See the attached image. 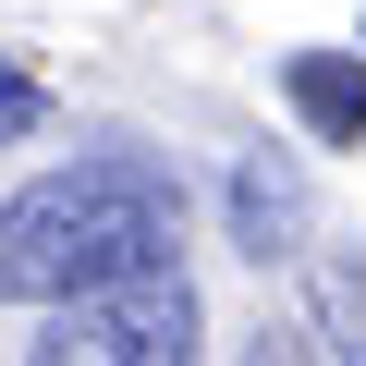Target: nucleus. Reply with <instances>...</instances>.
I'll use <instances>...</instances> for the list:
<instances>
[{"label": "nucleus", "instance_id": "obj_3", "mask_svg": "<svg viewBox=\"0 0 366 366\" xmlns=\"http://www.w3.org/2000/svg\"><path fill=\"white\" fill-rule=\"evenodd\" d=\"M305 232H317V196H305V171H293L281 147H257V159L232 171V244H244L257 269H281V257H305Z\"/></svg>", "mask_w": 366, "mask_h": 366}, {"label": "nucleus", "instance_id": "obj_2", "mask_svg": "<svg viewBox=\"0 0 366 366\" xmlns=\"http://www.w3.org/2000/svg\"><path fill=\"white\" fill-rule=\"evenodd\" d=\"M196 354V293L183 269H134L98 293H61L37 330V366H183Z\"/></svg>", "mask_w": 366, "mask_h": 366}, {"label": "nucleus", "instance_id": "obj_4", "mask_svg": "<svg viewBox=\"0 0 366 366\" xmlns=\"http://www.w3.org/2000/svg\"><path fill=\"white\" fill-rule=\"evenodd\" d=\"M281 86H293V110H305V134H330V147L366 134V61H354V49H293Z\"/></svg>", "mask_w": 366, "mask_h": 366}, {"label": "nucleus", "instance_id": "obj_1", "mask_svg": "<svg viewBox=\"0 0 366 366\" xmlns=\"http://www.w3.org/2000/svg\"><path fill=\"white\" fill-rule=\"evenodd\" d=\"M171 244H183V171L147 159V147H86L0 208V293L61 305V293L171 269Z\"/></svg>", "mask_w": 366, "mask_h": 366}]
</instances>
